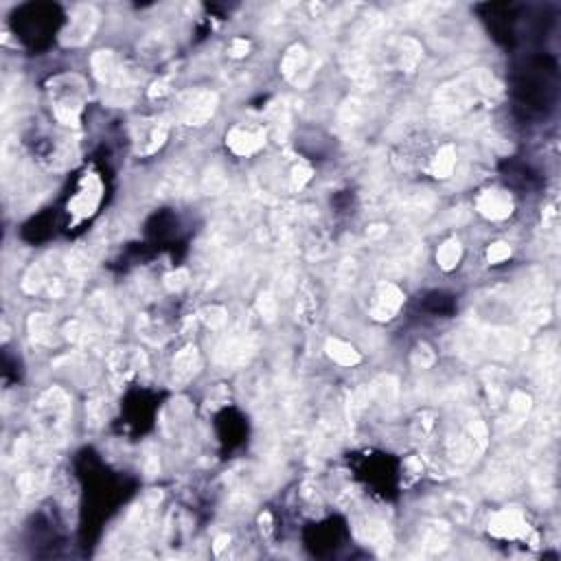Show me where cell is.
Returning <instances> with one entry per match:
<instances>
[{"instance_id":"obj_1","label":"cell","mask_w":561,"mask_h":561,"mask_svg":"<svg viewBox=\"0 0 561 561\" xmlns=\"http://www.w3.org/2000/svg\"><path fill=\"white\" fill-rule=\"evenodd\" d=\"M55 116L64 125H79V114L83 108V81L75 75H64L53 81Z\"/></svg>"},{"instance_id":"obj_2","label":"cell","mask_w":561,"mask_h":561,"mask_svg":"<svg viewBox=\"0 0 561 561\" xmlns=\"http://www.w3.org/2000/svg\"><path fill=\"white\" fill-rule=\"evenodd\" d=\"M68 419V399L62 391H48L38 401V423L46 432V436L57 438Z\"/></svg>"},{"instance_id":"obj_3","label":"cell","mask_w":561,"mask_h":561,"mask_svg":"<svg viewBox=\"0 0 561 561\" xmlns=\"http://www.w3.org/2000/svg\"><path fill=\"white\" fill-rule=\"evenodd\" d=\"M217 108V95L211 91H189L178 99V119L185 125H204Z\"/></svg>"},{"instance_id":"obj_4","label":"cell","mask_w":561,"mask_h":561,"mask_svg":"<svg viewBox=\"0 0 561 561\" xmlns=\"http://www.w3.org/2000/svg\"><path fill=\"white\" fill-rule=\"evenodd\" d=\"M97 24H99V14L93 7H79L73 14L71 22L66 26V31L62 34V42L66 46H81V44H86L88 40L93 38Z\"/></svg>"},{"instance_id":"obj_5","label":"cell","mask_w":561,"mask_h":561,"mask_svg":"<svg viewBox=\"0 0 561 561\" xmlns=\"http://www.w3.org/2000/svg\"><path fill=\"white\" fill-rule=\"evenodd\" d=\"M226 145L232 154L250 156L265 145V132L257 125H235L226 134Z\"/></svg>"},{"instance_id":"obj_6","label":"cell","mask_w":561,"mask_h":561,"mask_svg":"<svg viewBox=\"0 0 561 561\" xmlns=\"http://www.w3.org/2000/svg\"><path fill=\"white\" fill-rule=\"evenodd\" d=\"M489 533L500 540H518V537H526L528 524H526V518L518 509H505V511H498L491 518Z\"/></svg>"},{"instance_id":"obj_7","label":"cell","mask_w":561,"mask_h":561,"mask_svg":"<svg viewBox=\"0 0 561 561\" xmlns=\"http://www.w3.org/2000/svg\"><path fill=\"white\" fill-rule=\"evenodd\" d=\"M403 301H406L403 292L395 283H384L371 307V316L379 322H388L399 314V309L403 307Z\"/></svg>"},{"instance_id":"obj_8","label":"cell","mask_w":561,"mask_h":561,"mask_svg":"<svg viewBox=\"0 0 561 561\" xmlns=\"http://www.w3.org/2000/svg\"><path fill=\"white\" fill-rule=\"evenodd\" d=\"M476 209H478L480 215L487 217V220H493V222L507 220V217L513 213V200H511L509 193L493 189V191H485V193L478 197Z\"/></svg>"},{"instance_id":"obj_9","label":"cell","mask_w":561,"mask_h":561,"mask_svg":"<svg viewBox=\"0 0 561 561\" xmlns=\"http://www.w3.org/2000/svg\"><path fill=\"white\" fill-rule=\"evenodd\" d=\"M91 66H93V73L95 77L99 79V83L108 86L114 81V77L121 73V66L116 62V57L112 51H97L91 60Z\"/></svg>"},{"instance_id":"obj_10","label":"cell","mask_w":561,"mask_h":561,"mask_svg":"<svg viewBox=\"0 0 561 561\" xmlns=\"http://www.w3.org/2000/svg\"><path fill=\"white\" fill-rule=\"evenodd\" d=\"M200 369V356L195 346L182 349L173 360V377L178 384H187Z\"/></svg>"},{"instance_id":"obj_11","label":"cell","mask_w":561,"mask_h":561,"mask_svg":"<svg viewBox=\"0 0 561 561\" xmlns=\"http://www.w3.org/2000/svg\"><path fill=\"white\" fill-rule=\"evenodd\" d=\"M327 356L334 360V362H338L340 366H356V364H360V360H362V356L360 353L353 349L349 342H342V340H329L327 342Z\"/></svg>"},{"instance_id":"obj_12","label":"cell","mask_w":561,"mask_h":561,"mask_svg":"<svg viewBox=\"0 0 561 561\" xmlns=\"http://www.w3.org/2000/svg\"><path fill=\"white\" fill-rule=\"evenodd\" d=\"M454 167H456V150H454V145L441 147V150L436 152V156H434V160H432V173L436 175V178L446 180L454 173Z\"/></svg>"},{"instance_id":"obj_13","label":"cell","mask_w":561,"mask_h":561,"mask_svg":"<svg viewBox=\"0 0 561 561\" xmlns=\"http://www.w3.org/2000/svg\"><path fill=\"white\" fill-rule=\"evenodd\" d=\"M460 257H463V246H460V242L448 240L446 244L438 248V252H436V263H438L441 270L452 272L456 265L460 263Z\"/></svg>"},{"instance_id":"obj_14","label":"cell","mask_w":561,"mask_h":561,"mask_svg":"<svg viewBox=\"0 0 561 561\" xmlns=\"http://www.w3.org/2000/svg\"><path fill=\"white\" fill-rule=\"evenodd\" d=\"M145 130L140 132V152L143 154H154L158 147L167 140V125L163 123H150V128L143 125Z\"/></svg>"},{"instance_id":"obj_15","label":"cell","mask_w":561,"mask_h":561,"mask_svg":"<svg viewBox=\"0 0 561 561\" xmlns=\"http://www.w3.org/2000/svg\"><path fill=\"white\" fill-rule=\"evenodd\" d=\"M305 64H307V51L303 46H292L285 57H283V64H281V71L287 79H294L301 71H305Z\"/></svg>"},{"instance_id":"obj_16","label":"cell","mask_w":561,"mask_h":561,"mask_svg":"<svg viewBox=\"0 0 561 561\" xmlns=\"http://www.w3.org/2000/svg\"><path fill=\"white\" fill-rule=\"evenodd\" d=\"M29 331H31V338L36 344H51L53 342V322L48 316L44 314H34L29 318Z\"/></svg>"},{"instance_id":"obj_17","label":"cell","mask_w":561,"mask_h":561,"mask_svg":"<svg viewBox=\"0 0 561 561\" xmlns=\"http://www.w3.org/2000/svg\"><path fill=\"white\" fill-rule=\"evenodd\" d=\"M373 393L379 401L391 403L397 397V381L391 375H381L379 379H375L373 384Z\"/></svg>"},{"instance_id":"obj_18","label":"cell","mask_w":561,"mask_h":561,"mask_svg":"<svg viewBox=\"0 0 561 561\" xmlns=\"http://www.w3.org/2000/svg\"><path fill=\"white\" fill-rule=\"evenodd\" d=\"M434 360H436V356L428 344H419L415 351H412V364H415L417 369H428L434 364Z\"/></svg>"},{"instance_id":"obj_19","label":"cell","mask_w":561,"mask_h":561,"mask_svg":"<svg viewBox=\"0 0 561 561\" xmlns=\"http://www.w3.org/2000/svg\"><path fill=\"white\" fill-rule=\"evenodd\" d=\"M509 408H511V412L518 419H526L528 410H530V397L526 393H513L511 401H509Z\"/></svg>"},{"instance_id":"obj_20","label":"cell","mask_w":561,"mask_h":561,"mask_svg":"<svg viewBox=\"0 0 561 561\" xmlns=\"http://www.w3.org/2000/svg\"><path fill=\"white\" fill-rule=\"evenodd\" d=\"M421 60V46L412 40H406L403 42V55H401V62L406 68H415V64Z\"/></svg>"},{"instance_id":"obj_21","label":"cell","mask_w":561,"mask_h":561,"mask_svg":"<svg viewBox=\"0 0 561 561\" xmlns=\"http://www.w3.org/2000/svg\"><path fill=\"white\" fill-rule=\"evenodd\" d=\"M259 314H261V318H265V320H274V316H277V299L272 297L270 292H263L261 297H259Z\"/></svg>"},{"instance_id":"obj_22","label":"cell","mask_w":561,"mask_h":561,"mask_svg":"<svg viewBox=\"0 0 561 561\" xmlns=\"http://www.w3.org/2000/svg\"><path fill=\"white\" fill-rule=\"evenodd\" d=\"M511 257V246L505 244V242H495L489 246L487 250V259L489 263H502V261H507Z\"/></svg>"},{"instance_id":"obj_23","label":"cell","mask_w":561,"mask_h":561,"mask_svg":"<svg viewBox=\"0 0 561 561\" xmlns=\"http://www.w3.org/2000/svg\"><path fill=\"white\" fill-rule=\"evenodd\" d=\"M204 322L209 324L211 329L222 327V324L226 322V309H224V307H217V305L209 307V309L204 312Z\"/></svg>"},{"instance_id":"obj_24","label":"cell","mask_w":561,"mask_h":561,"mask_svg":"<svg viewBox=\"0 0 561 561\" xmlns=\"http://www.w3.org/2000/svg\"><path fill=\"white\" fill-rule=\"evenodd\" d=\"M309 180H312V169L307 165H299L297 169H294V175H292L294 189H303Z\"/></svg>"},{"instance_id":"obj_25","label":"cell","mask_w":561,"mask_h":561,"mask_svg":"<svg viewBox=\"0 0 561 561\" xmlns=\"http://www.w3.org/2000/svg\"><path fill=\"white\" fill-rule=\"evenodd\" d=\"M165 283H167V287L169 289H182L185 285H189V272L187 270H175L173 274H169L167 279H165Z\"/></svg>"},{"instance_id":"obj_26","label":"cell","mask_w":561,"mask_h":561,"mask_svg":"<svg viewBox=\"0 0 561 561\" xmlns=\"http://www.w3.org/2000/svg\"><path fill=\"white\" fill-rule=\"evenodd\" d=\"M248 51H250V42L248 40H244V38L232 40V44H230V55L232 57H244V55H248Z\"/></svg>"},{"instance_id":"obj_27","label":"cell","mask_w":561,"mask_h":561,"mask_svg":"<svg viewBox=\"0 0 561 561\" xmlns=\"http://www.w3.org/2000/svg\"><path fill=\"white\" fill-rule=\"evenodd\" d=\"M165 93H169V88H167V83L165 81H158V83H154L152 86V91H150V97H163Z\"/></svg>"},{"instance_id":"obj_28","label":"cell","mask_w":561,"mask_h":561,"mask_svg":"<svg viewBox=\"0 0 561 561\" xmlns=\"http://www.w3.org/2000/svg\"><path fill=\"white\" fill-rule=\"evenodd\" d=\"M228 542H230V537H228V535H220V537L215 540V546H213V548H215V552L220 555V552H222V550L228 546Z\"/></svg>"}]
</instances>
